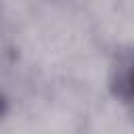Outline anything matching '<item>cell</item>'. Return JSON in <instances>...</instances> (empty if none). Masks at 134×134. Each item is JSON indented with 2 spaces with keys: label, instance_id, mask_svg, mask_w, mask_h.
<instances>
[{
  "label": "cell",
  "instance_id": "obj_1",
  "mask_svg": "<svg viewBox=\"0 0 134 134\" xmlns=\"http://www.w3.org/2000/svg\"><path fill=\"white\" fill-rule=\"evenodd\" d=\"M107 82L111 94L117 100L134 105V46L124 48L113 57Z\"/></svg>",
  "mask_w": 134,
  "mask_h": 134
}]
</instances>
